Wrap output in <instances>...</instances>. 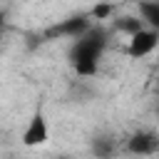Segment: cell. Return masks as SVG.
Masks as SVG:
<instances>
[{
	"mask_svg": "<svg viewBox=\"0 0 159 159\" xmlns=\"http://www.w3.org/2000/svg\"><path fill=\"white\" fill-rule=\"evenodd\" d=\"M107 37H109V32L104 27H89L80 37H75V42L70 47V62H72L77 75L92 77L97 72L99 57L107 47Z\"/></svg>",
	"mask_w": 159,
	"mask_h": 159,
	"instance_id": "cell-1",
	"label": "cell"
},
{
	"mask_svg": "<svg viewBox=\"0 0 159 159\" xmlns=\"http://www.w3.org/2000/svg\"><path fill=\"white\" fill-rule=\"evenodd\" d=\"M159 45V30L154 27H142L139 32L129 35V45H127V55L139 60V57H147L157 50Z\"/></svg>",
	"mask_w": 159,
	"mask_h": 159,
	"instance_id": "cell-2",
	"label": "cell"
},
{
	"mask_svg": "<svg viewBox=\"0 0 159 159\" xmlns=\"http://www.w3.org/2000/svg\"><path fill=\"white\" fill-rule=\"evenodd\" d=\"M89 27H92V17L89 15H72L67 20H60L57 25H52L47 30V37L50 40H55V37H70V40H75V37H80Z\"/></svg>",
	"mask_w": 159,
	"mask_h": 159,
	"instance_id": "cell-3",
	"label": "cell"
},
{
	"mask_svg": "<svg viewBox=\"0 0 159 159\" xmlns=\"http://www.w3.org/2000/svg\"><path fill=\"white\" fill-rule=\"evenodd\" d=\"M47 139H50L47 119H45L42 109H35L27 127H25V132H22V144L25 147H42V144H47Z\"/></svg>",
	"mask_w": 159,
	"mask_h": 159,
	"instance_id": "cell-4",
	"label": "cell"
},
{
	"mask_svg": "<svg viewBox=\"0 0 159 159\" xmlns=\"http://www.w3.org/2000/svg\"><path fill=\"white\" fill-rule=\"evenodd\" d=\"M127 149L132 154H154L159 149V137L154 132H147V129H139L134 132L129 139H127Z\"/></svg>",
	"mask_w": 159,
	"mask_h": 159,
	"instance_id": "cell-5",
	"label": "cell"
},
{
	"mask_svg": "<svg viewBox=\"0 0 159 159\" xmlns=\"http://www.w3.org/2000/svg\"><path fill=\"white\" fill-rule=\"evenodd\" d=\"M139 17L147 27L159 30V0H142L139 2Z\"/></svg>",
	"mask_w": 159,
	"mask_h": 159,
	"instance_id": "cell-6",
	"label": "cell"
},
{
	"mask_svg": "<svg viewBox=\"0 0 159 159\" xmlns=\"http://www.w3.org/2000/svg\"><path fill=\"white\" fill-rule=\"evenodd\" d=\"M114 27H117L119 32L134 35V32H139V30L144 27V22H142V17H134V15H124V17H119V20L114 22Z\"/></svg>",
	"mask_w": 159,
	"mask_h": 159,
	"instance_id": "cell-7",
	"label": "cell"
},
{
	"mask_svg": "<svg viewBox=\"0 0 159 159\" xmlns=\"http://www.w3.org/2000/svg\"><path fill=\"white\" fill-rule=\"evenodd\" d=\"M112 10H114L112 2H97V5L89 10V17H92V20H107V17L112 15Z\"/></svg>",
	"mask_w": 159,
	"mask_h": 159,
	"instance_id": "cell-8",
	"label": "cell"
},
{
	"mask_svg": "<svg viewBox=\"0 0 159 159\" xmlns=\"http://www.w3.org/2000/svg\"><path fill=\"white\" fill-rule=\"evenodd\" d=\"M97 154H109L114 147H112V142L109 139H94V147H92Z\"/></svg>",
	"mask_w": 159,
	"mask_h": 159,
	"instance_id": "cell-9",
	"label": "cell"
},
{
	"mask_svg": "<svg viewBox=\"0 0 159 159\" xmlns=\"http://www.w3.org/2000/svg\"><path fill=\"white\" fill-rule=\"evenodd\" d=\"M2 27H5V15L0 12V40H2Z\"/></svg>",
	"mask_w": 159,
	"mask_h": 159,
	"instance_id": "cell-10",
	"label": "cell"
},
{
	"mask_svg": "<svg viewBox=\"0 0 159 159\" xmlns=\"http://www.w3.org/2000/svg\"><path fill=\"white\" fill-rule=\"evenodd\" d=\"M157 114H159V107H157Z\"/></svg>",
	"mask_w": 159,
	"mask_h": 159,
	"instance_id": "cell-11",
	"label": "cell"
}]
</instances>
